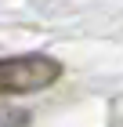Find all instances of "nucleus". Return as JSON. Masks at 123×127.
Instances as JSON below:
<instances>
[{"label": "nucleus", "instance_id": "obj_1", "mask_svg": "<svg viewBox=\"0 0 123 127\" xmlns=\"http://www.w3.org/2000/svg\"><path fill=\"white\" fill-rule=\"evenodd\" d=\"M62 76V62L51 55H18V58H0V98L4 95H33L51 87Z\"/></svg>", "mask_w": 123, "mask_h": 127}, {"label": "nucleus", "instance_id": "obj_2", "mask_svg": "<svg viewBox=\"0 0 123 127\" xmlns=\"http://www.w3.org/2000/svg\"><path fill=\"white\" fill-rule=\"evenodd\" d=\"M29 116L18 113V109H0V127H25Z\"/></svg>", "mask_w": 123, "mask_h": 127}]
</instances>
